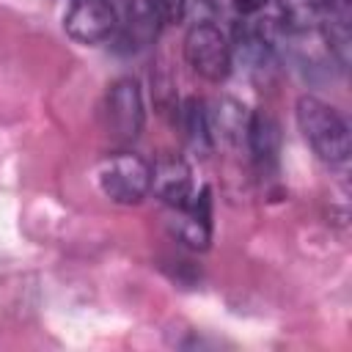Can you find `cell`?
Instances as JSON below:
<instances>
[{
  "mask_svg": "<svg viewBox=\"0 0 352 352\" xmlns=\"http://www.w3.org/2000/svg\"><path fill=\"white\" fill-rule=\"evenodd\" d=\"M294 116L305 143L322 162L344 165L349 160V126L336 107L316 96H300Z\"/></svg>",
  "mask_w": 352,
  "mask_h": 352,
  "instance_id": "1",
  "label": "cell"
},
{
  "mask_svg": "<svg viewBox=\"0 0 352 352\" xmlns=\"http://www.w3.org/2000/svg\"><path fill=\"white\" fill-rule=\"evenodd\" d=\"M96 179L113 204L132 206L151 192V162L135 151H116L102 160Z\"/></svg>",
  "mask_w": 352,
  "mask_h": 352,
  "instance_id": "2",
  "label": "cell"
},
{
  "mask_svg": "<svg viewBox=\"0 0 352 352\" xmlns=\"http://www.w3.org/2000/svg\"><path fill=\"white\" fill-rule=\"evenodd\" d=\"M184 60L198 77L220 82L231 72V44L217 25L195 22L184 36Z\"/></svg>",
  "mask_w": 352,
  "mask_h": 352,
  "instance_id": "3",
  "label": "cell"
},
{
  "mask_svg": "<svg viewBox=\"0 0 352 352\" xmlns=\"http://www.w3.org/2000/svg\"><path fill=\"white\" fill-rule=\"evenodd\" d=\"M107 129L118 140H135L143 129V96L140 85L132 77H121L107 88L104 99Z\"/></svg>",
  "mask_w": 352,
  "mask_h": 352,
  "instance_id": "4",
  "label": "cell"
},
{
  "mask_svg": "<svg viewBox=\"0 0 352 352\" xmlns=\"http://www.w3.org/2000/svg\"><path fill=\"white\" fill-rule=\"evenodd\" d=\"M116 8L110 0H72L66 16H63V28L69 33V38H74L77 44H102L104 38L113 36L116 30Z\"/></svg>",
  "mask_w": 352,
  "mask_h": 352,
  "instance_id": "5",
  "label": "cell"
},
{
  "mask_svg": "<svg viewBox=\"0 0 352 352\" xmlns=\"http://www.w3.org/2000/svg\"><path fill=\"white\" fill-rule=\"evenodd\" d=\"M151 192L170 209L190 204L192 192V168L182 157H160L151 165Z\"/></svg>",
  "mask_w": 352,
  "mask_h": 352,
  "instance_id": "6",
  "label": "cell"
},
{
  "mask_svg": "<svg viewBox=\"0 0 352 352\" xmlns=\"http://www.w3.org/2000/svg\"><path fill=\"white\" fill-rule=\"evenodd\" d=\"M173 214H176L173 234L184 245H190L195 250L209 248V242H212V201H209V190L206 187L198 195H192L187 206L173 209Z\"/></svg>",
  "mask_w": 352,
  "mask_h": 352,
  "instance_id": "7",
  "label": "cell"
},
{
  "mask_svg": "<svg viewBox=\"0 0 352 352\" xmlns=\"http://www.w3.org/2000/svg\"><path fill=\"white\" fill-rule=\"evenodd\" d=\"M319 30L324 36V44L330 55L338 60L341 69L349 66V50H352V8L349 0H324Z\"/></svg>",
  "mask_w": 352,
  "mask_h": 352,
  "instance_id": "8",
  "label": "cell"
},
{
  "mask_svg": "<svg viewBox=\"0 0 352 352\" xmlns=\"http://www.w3.org/2000/svg\"><path fill=\"white\" fill-rule=\"evenodd\" d=\"M245 143L250 146V154H253L256 162H261V165L275 162V157H278V146H280V129H278V121H275L270 113H253V116H248Z\"/></svg>",
  "mask_w": 352,
  "mask_h": 352,
  "instance_id": "9",
  "label": "cell"
},
{
  "mask_svg": "<svg viewBox=\"0 0 352 352\" xmlns=\"http://www.w3.org/2000/svg\"><path fill=\"white\" fill-rule=\"evenodd\" d=\"M245 107L234 99H220L214 113H209V126L212 138H223L226 143H242L248 132V116L242 113Z\"/></svg>",
  "mask_w": 352,
  "mask_h": 352,
  "instance_id": "10",
  "label": "cell"
},
{
  "mask_svg": "<svg viewBox=\"0 0 352 352\" xmlns=\"http://www.w3.org/2000/svg\"><path fill=\"white\" fill-rule=\"evenodd\" d=\"M324 0H278L280 25L289 33H308L319 28Z\"/></svg>",
  "mask_w": 352,
  "mask_h": 352,
  "instance_id": "11",
  "label": "cell"
},
{
  "mask_svg": "<svg viewBox=\"0 0 352 352\" xmlns=\"http://www.w3.org/2000/svg\"><path fill=\"white\" fill-rule=\"evenodd\" d=\"M184 132H187V143H190L195 151L206 154V151L212 148L214 138H212L209 113H206L204 102H198V99H190V102L184 104Z\"/></svg>",
  "mask_w": 352,
  "mask_h": 352,
  "instance_id": "12",
  "label": "cell"
},
{
  "mask_svg": "<svg viewBox=\"0 0 352 352\" xmlns=\"http://www.w3.org/2000/svg\"><path fill=\"white\" fill-rule=\"evenodd\" d=\"M157 14L151 8L148 0H135L129 6V16H126V41L143 47L146 41H151V36H157Z\"/></svg>",
  "mask_w": 352,
  "mask_h": 352,
  "instance_id": "13",
  "label": "cell"
},
{
  "mask_svg": "<svg viewBox=\"0 0 352 352\" xmlns=\"http://www.w3.org/2000/svg\"><path fill=\"white\" fill-rule=\"evenodd\" d=\"M148 3H151L154 14H157V19H160L162 25H176V22H182L184 14H187V8H190V0H148Z\"/></svg>",
  "mask_w": 352,
  "mask_h": 352,
  "instance_id": "14",
  "label": "cell"
},
{
  "mask_svg": "<svg viewBox=\"0 0 352 352\" xmlns=\"http://www.w3.org/2000/svg\"><path fill=\"white\" fill-rule=\"evenodd\" d=\"M231 3H234L236 14H242V16H253L267 6V0H231Z\"/></svg>",
  "mask_w": 352,
  "mask_h": 352,
  "instance_id": "15",
  "label": "cell"
}]
</instances>
